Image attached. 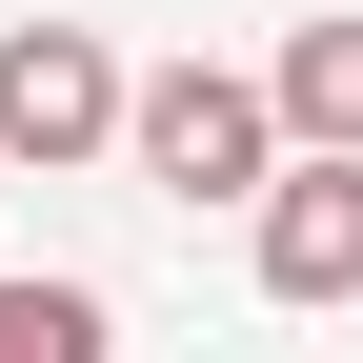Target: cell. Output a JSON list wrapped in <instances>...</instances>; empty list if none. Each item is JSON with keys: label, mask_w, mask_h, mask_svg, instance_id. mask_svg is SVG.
Listing matches in <instances>:
<instances>
[{"label": "cell", "mask_w": 363, "mask_h": 363, "mask_svg": "<svg viewBox=\"0 0 363 363\" xmlns=\"http://www.w3.org/2000/svg\"><path fill=\"white\" fill-rule=\"evenodd\" d=\"M121 162H142L162 202H262V182H283L262 61H142V81H121Z\"/></svg>", "instance_id": "6da1fadb"}, {"label": "cell", "mask_w": 363, "mask_h": 363, "mask_svg": "<svg viewBox=\"0 0 363 363\" xmlns=\"http://www.w3.org/2000/svg\"><path fill=\"white\" fill-rule=\"evenodd\" d=\"M121 40L101 21H0V162L21 182H61V162H121Z\"/></svg>", "instance_id": "7a4b0ae2"}, {"label": "cell", "mask_w": 363, "mask_h": 363, "mask_svg": "<svg viewBox=\"0 0 363 363\" xmlns=\"http://www.w3.org/2000/svg\"><path fill=\"white\" fill-rule=\"evenodd\" d=\"M242 262H262V303H363V162L283 142V182L242 202Z\"/></svg>", "instance_id": "3957f363"}, {"label": "cell", "mask_w": 363, "mask_h": 363, "mask_svg": "<svg viewBox=\"0 0 363 363\" xmlns=\"http://www.w3.org/2000/svg\"><path fill=\"white\" fill-rule=\"evenodd\" d=\"M262 101H283V142H343V162H363V21H283Z\"/></svg>", "instance_id": "277c9868"}, {"label": "cell", "mask_w": 363, "mask_h": 363, "mask_svg": "<svg viewBox=\"0 0 363 363\" xmlns=\"http://www.w3.org/2000/svg\"><path fill=\"white\" fill-rule=\"evenodd\" d=\"M0 363H121V303L61 262H0Z\"/></svg>", "instance_id": "5b68a950"}, {"label": "cell", "mask_w": 363, "mask_h": 363, "mask_svg": "<svg viewBox=\"0 0 363 363\" xmlns=\"http://www.w3.org/2000/svg\"><path fill=\"white\" fill-rule=\"evenodd\" d=\"M0 202H21V162H0Z\"/></svg>", "instance_id": "8992f818"}]
</instances>
